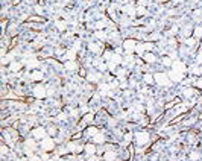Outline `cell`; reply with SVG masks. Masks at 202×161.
Segmentation results:
<instances>
[{
    "mask_svg": "<svg viewBox=\"0 0 202 161\" xmlns=\"http://www.w3.org/2000/svg\"><path fill=\"white\" fill-rule=\"evenodd\" d=\"M135 140H137L138 144L144 146V144L149 143V134H147L146 131H140V132H137V134H135Z\"/></svg>",
    "mask_w": 202,
    "mask_h": 161,
    "instance_id": "cell-1",
    "label": "cell"
},
{
    "mask_svg": "<svg viewBox=\"0 0 202 161\" xmlns=\"http://www.w3.org/2000/svg\"><path fill=\"white\" fill-rule=\"evenodd\" d=\"M153 79L157 80V84L161 85V87H166V85H169V84H170V80H169V78H167V74H164V73H157L155 76H153Z\"/></svg>",
    "mask_w": 202,
    "mask_h": 161,
    "instance_id": "cell-2",
    "label": "cell"
},
{
    "mask_svg": "<svg viewBox=\"0 0 202 161\" xmlns=\"http://www.w3.org/2000/svg\"><path fill=\"white\" fill-rule=\"evenodd\" d=\"M34 94H35V97H38V99H44L46 94H47V88L40 84V85H37V87L34 88Z\"/></svg>",
    "mask_w": 202,
    "mask_h": 161,
    "instance_id": "cell-3",
    "label": "cell"
},
{
    "mask_svg": "<svg viewBox=\"0 0 202 161\" xmlns=\"http://www.w3.org/2000/svg\"><path fill=\"white\" fill-rule=\"evenodd\" d=\"M41 148L47 152V150H52V149L55 148V141L52 140V138H44L43 141H41Z\"/></svg>",
    "mask_w": 202,
    "mask_h": 161,
    "instance_id": "cell-4",
    "label": "cell"
},
{
    "mask_svg": "<svg viewBox=\"0 0 202 161\" xmlns=\"http://www.w3.org/2000/svg\"><path fill=\"white\" fill-rule=\"evenodd\" d=\"M123 47L126 49L128 53H131V52H134L135 47H137V41H135V40H126V41L123 43Z\"/></svg>",
    "mask_w": 202,
    "mask_h": 161,
    "instance_id": "cell-5",
    "label": "cell"
},
{
    "mask_svg": "<svg viewBox=\"0 0 202 161\" xmlns=\"http://www.w3.org/2000/svg\"><path fill=\"white\" fill-rule=\"evenodd\" d=\"M32 135L35 137V138H43L46 135V129L44 128H35V129L32 131Z\"/></svg>",
    "mask_w": 202,
    "mask_h": 161,
    "instance_id": "cell-6",
    "label": "cell"
},
{
    "mask_svg": "<svg viewBox=\"0 0 202 161\" xmlns=\"http://www.w3.org/2000/svg\"><path fill=\"white\" fill-rule=\"evenodd\" d=\"M88 49L91 50V52H94V53H97V52L102 50V43H90Z\"/></svg>",
    "mask_w": 202,
    "mask_h": 161,
    "instance_id": "cell-7",
    "label": "cell"
},
{
    "mask_svg": "<svg viewBox=\"0 0 202 161\" xmlns=\"http://www.w3.org/2000/svg\"><path fill=\"white\" fill-rule=\"evenodd\" d=\"M196 93H198V91H196L195 88H191V87L184 88V90H182V94L185 96V97H193V96H195Z\"/></svg>",
    "mask_w": 202,
    "mask_h": 161,
    "instance_id": "cell-8",
    "label": "cell"
},
{
    "mask_svg": "<svg viewBox=\"0 0 202 161\" xmlns=\"http://www.w3.org/2000/svg\"><path fill=\"white\" fill-rule=\"evenodd\" d=\"M143 59H144L146 62H151V64L157 61V58H155V55H153V53H151V52H147V53H144V55H143Z\"/></svg>",
    "mask_w": 202,
    "mask_h": 161,
    "instance_id": "cell-9",
    "label": "cell"
},
{
    "mask_svg": "<svg viewBox=\"0 0 202 161\" xmlns=\"http://www.w3.org/2000/svg\"><path fill=\"white\" fill-rule=\"evenodd\" d=\"M85 154L87 155H94L96 154V146L91 144V143H90V144H85Z\"/></svg>",
    "mask_w": 202,
    "mask_h": 161,
    "instance_id": "cell-10",
    "label": "cell"
},
{
    "mask_svg": "<svg viewBox=\"0 0 202 161\" xmlns=\"http://www.w3.org/2000/svg\"><path fill=\"white\" fill-rule=\"evenodd\" d=\"M65 68L70 70V72H76V70H78V64L74 61H67L65 62Z\"/></svg>",
    "mask_w": 202,
    "mask_h": 161,
    "instance_id": "cell-11",
    "label": "cell"
},
{
    "mask_svg": "<svg viewBox=\"0 0 202 161\" xmlns=\"http://www.w3.org/2000/svg\"><path fill=\"white\" fill-rule=\"evenodd\" d=\"M43 72H37V70H35V72H32V74H31V79L32 80H41L43 79Z\"/></svg>",
    "mask_w": 202,
    "mask_h": 161,
    "instance_id": "cell-12",
    "label": "cell"
},
{
    "mask_svg": "<svg viewBox=\"0 0 202 161\" xmlns=\"http://www.w3.org/2000/svg\"><path fill=\"white\" fill-rule=\"evenodd\" d=\"M93 141H94V143H97V144H102V143L105 141V135L102 134V132H99L97 135H94V137H93Z\"/></svg>",
    "mask_w": 202,
    "mask_h": 161,
    "instance_id": "cell-13",
    "label": "cell"
},
{
    "mask_svg": "<svg viewBox=\"0 0 202 161\" xmlns=\"http://www.w3.org/2000/svg\"><path fill=\"white\" fill-rule=\"evenodd\" d=\"M173 70L182 73L184 70H185V64H184V62H175V64H173Z\"/></svg>",
    "mask_w": 202,
    "mask_h": 161,
    "instance_id": "cell-14",
    "label": "cell"
},
{
    "mask_svg": "<svg viewBox=\"0 0 202 161\" xmlns=\"http://www.w3.org/2000/svg\"><path fill=\"white\" fill-rule=\"evenodd\" d=\"M116 152H114V150H110V149H108V150H106V154H105V160L106 161H112L114 160V158H116Z\"/></svg>",
    "mask_w": 202,
    "mask_h": 161,
    "instance_id": "cell-15",
    "label": "cell"
},
{
    "mask_svg": "<svg viewBox=\"0 0 202 161\" xmlns=\"http://www.w3.org/2000/svg\"><path fill=\"white\" fill-rule=\"evenodd\" d=\"M65 58H67L68 61H74V58H76V50H68L67 53H65Z\"/></svg>",
    "mask_w": 202,
    "mask_h": 161,
    "instance_id": "cell-16",
    "label": "cell"
},
{
    "mask_svg": "<svg viewBox=\"0 0 202 161\" xmlns=\"http://www.w3.org/2000/svg\"><path fill=\"white\" fill-rule=\"evenodd\" d=\"M99 132H100V129H97V128H94V126H91V128H88V131H87V134H88V135H91V137L97 135Z\"/></svg>",
    "mask_w": 202,
    "mask_h": 161,
    "instance_id": "cell-17",
    "label": "cell"
},
{
    "mask_svg": "<svg viewBox=\"0 0 202 161\" xmlns=\"http://www.w3.org/2000/svg\"><path fill=\"white\" fill-rule=\"evenodd\" d=\"M20 68H21V62H14V64H11V72H18Z\"/></svg>",
    "mask_w": 202,
    "mask_h": 161,
    "instance_id": "cell-18",
    "label": "cell"
},
{
    "mask_svg": "<svg viewBox=\"0 0 202 161\" xmlns=\"http://www.w3.org/2000/svg\"><path fill=\"white\" fill-rule=\"evenodd\" d=\"M56 27H58V31H65V27H67V26H65V23H64V21H56Z\"/></svg>",
    "mask_w": 202,
    "mask_h": 161,
    "instance_id": "cell-19",
    "label": "cell"
},
{
    "mask_svg": "<svg viewBox=\"0 0 202 161\" xmlns=\"http://www.w3.org/2000/svg\"><path fill=\"white\" fill-rule=\"evenodd\" d=\"M193 35H195V38H201L202 37V27L201 26H198V27L195 29V34H193Z\"/></svg>",
    "mask_w": 202,
    "mask_h": 161,
    "instance_id": "cell-20",
    "label": "cell"
},
{
    "mask_svg": "<svg viewBox=\"0 0 202 161\" xmlns=\"http://www.w3.org/2000/svg\"><path fill=\"white\" fill-rule=\"evenodd\" d=\"M143 80H144V84H152V82H153V78L151 76V74H144Z\"/></svg>",
    "mask_w": 202,
    "mask_h": 161,
    "instance_id": "cell-21",
    "label": "cell"
},
{
    "mask_svg": "<svg viewBox=\"0 0 202 161\" xmlns=\"http://www.w3.org/2000/svg\"><path fill=\"white\" fill-rule=\"evenodd\" d=\"M199 158H201V155L196 154V152H191V154H190V160L191 161H198Z\"/></svg>",
    "mask_w": 202,
    "mask_h": 161,
    "instance_id": "cell-22",
    "label": "cell"
},
{
    "mask_svg": "<svg viewBox=\"0 0 202 161\" xmlns=\"http://www.w3.org/2000/svg\"><path fill=\"white\" fill-rule=\"evenodd\" d=\"M93 120V114H87L85 117L82 119V123H88V122H91Z\"/></svg>",
    "mask_w": 202,
    "mask_h": 161,
    "instance_id": "cell-23",
    "label": "cell"
},
{
    "mask_svg": "<svg viewBox=\"0 0 202 161\" xmlns=\"http://www.w3.org/2000/svg\"><path fill=\"white\" fill-rule=\"evenodd\" d=\"M185 44H187L189 47H193V46L196 44V40H195V38H189V40L185 41Z\"/></svg>",
    "mask_w": 202,
    "mask_h": 161,
    "instance_id": "cell-24",
    "label": "cell"
},
{
    "mask_svg": "<svg viewBox=\"0 0 202 161\" xmlns=\"http://www.w3.org/2000/svg\"><path fill=\"white\" fill-rule=\"evenodd\" d=\"M29 20H31V21H43V17H40V15H37V17L32 15V17H29Z\"/></svg>",
    "mask_w": 202,
    "mask_h": 161,
    "instance_id": "cell-25",
    "label": "cell"
},
{
    "mask_svg": "<svg viewBox=\"0 0 202 161\" xmlns=\"http://www.w3.org/2000/svg\"><path fill=\"white\" fill-rule=\"evenodd\" d=\"M96 37H97V38H100V40H104V38H106V35H105V32H102V31H97V32H96Z\"/></svg>",
    "mask_w": 202,
    "mask_h": 161,
    "instance_id": "cell-26",
    "label": "cell"
},
{
    "mask_svg": "<svg viewBox=\"0 0 202 161\" xmlns=\"http://www.w3.org/2000/svg\"><path fill=\"white\" fill-rule=\"evenodd\" d=\"M99 78H100V74H96V73H93V74H90V76H88V79L93 80V82H94L96 79H99Z\"/></svg>",
    "mask_w": 202,
    "mask_h": 161,
    "instance_id": "cell-27",
    "label": "cell"
},
{
    "mask_svg": "<svg viewBox=\"0 0 202 161\" xmlns=\"http://www.w3.org/2000/svg\"><path fill=\"white\" fill-rule=\"evenodd\" d=\"M49 134H50V135H55V134H56V126H53V125L49 126Z\"/></svg>",
    "mask_w": 202,
    "mask_h": 161,
    "instance_id": "cell-28",
    "label": "cell"
},
{
    "mask_svg": "<svg viewBox=\"0 0 202 161\" xmlns=\"http://www.w3.org/2000/svg\"><path fill=\"white\" fill-rule=\"evenodd\" d=\"M163 64H164V65H172L170 58H163Z\"/></svg>",
    "mask_w": 202,
    "mask_h": 161,
    "instance_id": "cell-29",
    "label": "cell"
},
{
    "mask_svg": "<svg viewBox=\"0 0 202 161\" xmlns=\"http://www.w3.org/2000/svg\"><path fill=\"white\" fill-rule=\"evenodd\" d=\"M201 15H202V11H201V9H198V11H195V12H193V17H195V18H199Z\"/></svg>",
    "mask_w": 202,
    "mask_h": 161,
    "instance_id": "cell-30",
    "label": "cell"
},
{
    "mask_svg": "<svg viewBox=\"0 0 202 161\" xmlns=\"http://www.w3.org/2000/svg\"><path fill=\"white\" fill-rule=\"evenodd\" d=\"M146 12V11H144V8H141V6H138V9H137V14H138V15H143V14Z\"/></svg>",
    "mask_w": 202,
    "mask_h": 161,
    "instance_id": "cell-31",
    "label": "cell"
},
{
    "mask_svg": "<svg viewBox=\"0 0 202 161\" xmlns=\"http://www.w3.org/2000/svg\"><path fill=\"white\" fill-rule=\"evenodd\" d=\"M152 47H153L152 43H144V49L146 50H152Z\"/></svg>",
    "mask_w": 202,
    "mask_h": 161,
    "instance_id": "cell-32",
    "label": "cell"
},
{
    "mask_svg": "<svg viewBox=\"0 0 202 161\" xmlns=\"http://www.w3.org/2000/svg\"><path fill=\"white\" fill-rule=\"evenodd\" d=\"M6 152H8V146L2 144V155H6Z\"/></svg>",
    "mask_w": 202,
    "mask_h": 161,
    "instance_id": "cell-33",
    "label": "cell"
},
{
    "mask_svg": "<svg viewBox=\"0 0 202 161\" xmlns=\"http://www.w3.org/2000/svg\"><path fill=\"white\" fill-rule=\"evenodd\" d=\"M31 160L32 161H41L43 158H40V157H37V155H31Z\"/></svg>",
    "mask_w": 202,
    "mask_h": 161,
    "instance_id": "cell-34",
    "label": "cell"
},
{
    "mask_svg": "<svg viewBox=\"0 0 202 161\" xmlns=\"http://www.w3.org/2000/svg\"><path fill=\"white\" fill-rule=\"evenodd\" d=\"M105 25H106L105 21H97V23H96V27H99V29H100V27H104Z\"/></svg>",
    "mask_w": 202,
    "mask_h": 161,
    "instance_id": "cell-35",
    "label": "cell"
},
{
    "mask_svg": "<svg viewBox=\"0 0 202 161\" xmlns=\"http://www.w3.org/2000/svg\"><path fill=\"white\" fill-rule=\"evenodd\" d=\"M131 138H132V134H126V135H125V140H126V143L131 141Z\"/></svg>",
    "mask_w": 202,
    "mask_h": 161,
    "instance_id": "cell-36",
    "label": "cell"
},
{
    "mask_svg": "<svg viewBox=\"0 0 202 161\" xmlns=\"http://www.w3.org/2000/svg\"><path fill=\"white\" fill-rule=\"evenodd\" d=\"M149 38H151V40H157V38H159V34H152Z\"/></svg>",
    "mask_w": 202,
    "mask_h": 161,
    "instance_id": "cell-37",
    "label": "cell"
},
{
    "mask_svg": "<svg viewBox=\"0 0 202 161\" xmlns=\"http://www.w3.org/2000/svg\"><path fill=\"white\" fill-rule=\"evenodd\" d=\"M99 70H100V72H105V70H106V65H105V64H100V65H99Z\"/></svg>",
    "mask_w": 202,
    "mask_h": 161,
    "instance_id": "cell-38",
    "label": "cell"
},
{
    "mask_svg": "<svg viewBox=\"0 0 202 161\" xmlns=\"http://www.w3.org/2000/svg\"><path fill=\"white\" fill-rule=\"evenodd\" d=\"M35 11H37L38 14H43V8H41V6H37V8H35Z\"/></svg>",
    "mask_w": 202,
    "mask_h": 161,
    "instance_id": "cell-39",
    "label": "cell"
},
{
    "mask_svg": "<svg viewBox=\"0 0 202 161\" xmlns=\"http://www.w3.org/2000/svg\"><path fill=\"white\" fill-rule=\"evenodd\" d=\"M41 158H43L44 161H49V155H47V154H43V155H41Z\"/></svg>",
    "mask_w": 202,
    "mask_h": 161,
    "instance_id": "cell-40",
    "label": "cell"
},
{
    "mask_svg": "<svg viewBox=\"0 0 202 161\" xmlns=\"http://www.w3.org/2000/svg\"><path fill=\"white\" fill-rule=\"evenodd\" d=\"M198 62H199V64H202V52L198 55Z\"/></svg>",
    "mask_w": 202,
    "mask_h": 161,
    "instance_id": "cell-41",
    "label": "cell"
},
{
    "mask_svg": "<svg viewBox=\"0 0 202 161\" xmlns=\"http://www.w3.org/2000/svg\"><path fill=\"white\" fill-rule=\"evenodd\" d=\"M21 161H27V160H26V158H23V160H21Z\"/></svg>",
    "mask_w": 202,
    "mask_h": 161,
    "instance_id": "cell-42",
    "label": "cell"
},
{
    "mask_svg": "<svg viewBox=\"0 0 202 161\" xmlns=\"http://www.w3.org/2000/svg\"><path fill=\"white\" fill-rule=\"evenodd\" d=\"M62 161H70V160H62Z\"/></svg>",
    "mask_w": 202,
    "mask_h": 161,
    "instance_id": "cell-43",
    "label": "cell"
},
{
    "mask_svg": "<svg viewBox=\"0 0 202 161\" xmlns=\"http://www.w3.org/2000/svg\"><path fill=\"white\" fill-rule=\"evenodd\" d=\"M49 161H55V160H49Z\"/></svg>",
    "mask_w": 202,
    "mask_h": 161,
    "instance_id": "cell-44",
    "label": "cell"
},
{
    "mask_svg": "<svg viewBox=\"0 0 202 161\" xmlns=\"http://www.w3.org/2000/svg\"><path fill=\"white\" fill-rule=\"evenodd\" d=\"M53 2H56V0H53Z\"/></svg>",
    "mask_w": 202,
    "mask_h": 161,
    "instance_id": "cell-45",
    "label": "cell"
}]
</instances>
